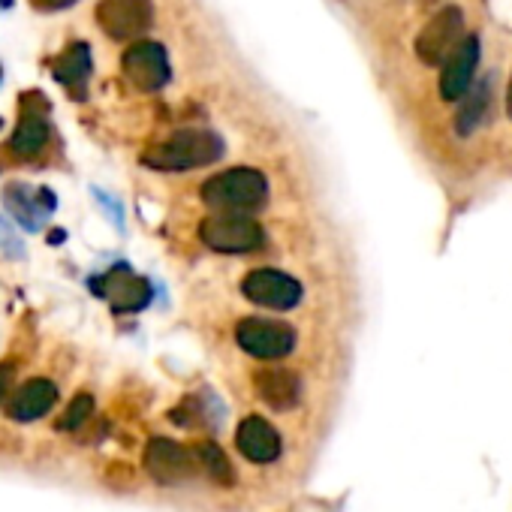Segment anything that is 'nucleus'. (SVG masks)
<instances>
[{
  "label": "nucleus",
  "mask_w": 512,
  "mask_h": 512,
  "mask_svg": "<svg viewBox=\"0 0 512 512\" xmlns=\"http://www.w3.org/2000/svg\"><path fill=\"white\" fill-rule=\"evenodd\" d=\"M269 184L256 169H226L202 184V199L214 211H250L266 202Z\"/></svg>",
  "instance_id": "2"
},
{
  "label": "nucleus",
  "mask_w": 512,
  "mask_h": 512,
  "mask_svg": "<svg viewBox=\"0 0 512 512\" xmlns=\"http://www.w3.org/2000/svg\"><path fill=\"white\" fill-rule=\"evenodd\" d=\"M479 64V40L476 37H464L452 55L443 64V76H440V94L443 100L455 103L467 94L470 82H473V70Z\"/></svg>",
  "instance_id": "11"
},
{
  "label": "nucleus",
  "mask_w": 512,
  "mask_h": 512,
  "mask_svg": "<svg viewBox=\"0 0 512 512\" xmlns=\"http://www.w3.org/2000/svg\"><path fill=\"white\" fill-rule=\"evenodd\" d=\"M464 13L458 7H443L416 37V55L422 64H440L452 55V49L461 43Z\"/></svg>",
  "instance_id": "6"
},
{
  "label": "nucleus",
  "mask_w": 512,
  "mask_h": 512,
  "mask_svg": "<svg viewBox=\"0 0 512 512\" xmlns=\"http://www.w3.org/2000/svg\"><path fill=\"white\" fill-rule=\"evenodd\" d=\"M193 458H196V467L202 473H208V479H214L217 485H232L235 482V470H232V464H229V458L223 455L220 446L199 443V446H193Z\"/></svg>",
  "instance_id": "17"
},
{
  "label": "nucleus",
  "mask_w": 512,
  "mask_h": 512,
  "mask_svg": "<svg viewBox=\"0 0 512 512\" xmlns=\"http://www.w3.org/2000/svg\"><path fill=\"white\" fill-rule=\"evenodd\" d=\"M199 235L211 250H220V253H250L256 247H263L266 241L263 226L253 217H247L244 211H217L205 217L199 226Z\"/></svg>",
  "instance_id": "3"
},
{
  "label": "nucleus",
  "mask_w": 512,
  "mask_h": 512,
  "mask_svg": "<svg viewBox=\"0 0 512 512\" xmlns=\"http://www.w3.org/2000/svg\"><path fill=\"white\" fill-rule=\"evenodd\" d=\"M124 76L139 91H160L169 82V58L157 43H136L124 52Z\"/></svg>",
  "instance_id": "9"
},
{
  "label": "nucleus",
  "mask_w": 512,
  "mask_h": 512,
  "mask_svg": "<svg viewBox=\"0 0 512 512\" xmlns=\"http://www.w3.org/2000/svg\"><path fill=\"white\" fill-rule=\"evenodd\" d=\"M13 383H16V365L13 362H0V404L7 401Z\"/></svg>",
  "instance_id": "20"
},
{
  "label": "nucleus",
  "mask_w": 512,
  "mask_h": 512,
  "mask_svg": "<svg viewBox=\"0 0 512 512\" xmlns=\"http://www.w3.org/2000/svg\"><path fill=\"white\" fill-rule=\"evenodd\" d=\"M151 0H103L97 7V22L112 40H133L151 28Z\"/></svg>",
  "instance_id": "8"
},
{
  "label": "nucleus",
  "mask_w": 512,
  "mask_h": 512,
  "mask_svg": "<svg viewBox=\"0 0 512 512\" xmlns=\"http://www.w3.org/2000/svg\"><path fill=\"white\" fill-rule=\"evenodd\" d=\"M485 109H488V88L479 85V88L464 100V106H461V112H458V118H455V130H458L461 136L473 133V130L479 127Z\"/></svg>",
  "instance_id": "18"
},
{
  "label": "nucleus",
  "mask_w": 512,
  "mask_h": 512,
  "mask_svg": "<svg viewBox=\"0 0 512 512\" xmlns=\"http://www.w3.org/2000/svg\"><path fill=\"white\" fill-rule=\"evenodd\" d=\"M241 293L260 308L269 311H290L302 302V284L275 269H256L244 278Z\"/></svg>",
  "instance_id": "5"
},
{
  "label": "nucleus",
  "mask_w": 512,
  "mask_h": 512,
  "mask_svg": "<svg viewBox=\"0 0 512 512\" xmlns=\"http://www.w3.org/2000/svg\"><path fill=\"white\" fill-rule=\"evenodd\" d=\"M97 293L112 305L118 314H133L142 311L151 302V287L139 275H133L127 266H115L97 281Z\"/></svg>",
  "instance_id": "10"
},
{
  "label": "nucleus",
  "mask_w": 512,
  "mask_h": 512,
  "mask_svg": "<svg viewBox=\"0 0 512 512\" xmlns=\"http://www.w3.org/2000/svg\"><path fill=\"white\" fill-rule=\"evenodd\" d=\"M91 410H94V401H91V395H76V398L70 401L67 413L58 419V428H61V431H76V428H82V425L88 422Z\"/></svg>",
  "instance_id": "19"
},
{
  "label": "nucleus",
  "mask_w": 512,
  "mask_h": 512,
  "mask_svg": "<svg viewBox=\"0 0 512 512\" xmlns=\"http://www.w3.org/2000/svg\"><path fill=\"white\" fill-rule=\"evenodd\" d=\"M76 0H34L37 10H64V7H73Z\"/></svg>",
  "instance_id": "21"
},
{
  "label": "nucleus",
  "mask_w": 512,
  "mask_h": 512,
  "mask_svg": "<svg viewBox=\"0 0 512 512\" xmlns=\"http://www.w3.org/2000/svg\"><path fill=\"white\" fill-rule=\"evenodd\" d=\"M235 443L241 449V455L253 464H269L281 455L284 443L281 434L275 431V425H269L263 416H247L238 431H235Z\"/></svg>",
  "instance_id": "12"
},
{
  "label": "nucleus",
  "mask_w": 512,
  "mask_h": 512,
  "mask_svg": "<svg viewBox=\"0 0 512 512\" xmlns=\"http://www.w3.org/2000/svg\"><path fill=\"white\" fill-rule=\"evenodd\" d=\"M253 389H256V395H260L278 413L293 410L299 404V398H302L299 377L293 371H284V368H263V371H256Z\"/></svg>",
  "instance_id": "13"
},
{
  "label": "nucleus",
  "mask_w": 512,
  "mask_h": 512,
  "mask_svg": "<svg viewBox=\"0 0 512 512\" xmlns=\"http://www.w3.org/2000/svg\"><path fill=\"white\" fill-rule=\"evenodd\" d=\"M55 401H58V389L52 380H31L10 398L7 413L16 422H34V419L46 416L55 407Z\"/></svg>",
  "instance_id": "14"
},
{
  "label": "nucleus",
  "mask_w": 512,
  "mask_h": 512,
  "mask_svg": "<svg viewBox=\"0 0 512 512\" xmlns=\"http://www.w3.org/2000/svg\"><path fill=\"white\" fill-rule=\"evenodd\" d=\"M145 470L160 485H178L196 473V458L193 449H184L169 437H154L145 446Z\"/></svg>",
  "instance_id": "7"
},
{
  "label": "nucleus",
  "mask_w": 512,
  "mask_h": 512,
  "mask_svg": "<svg viewBox=\"0 0 512 512\" xmlns=\"http://www.w3.org/2000/svg\"><path fill=\"white\" fill-rule=\"evenodd\" d=\"M0 4H10V0H0Z\"/></svg>",
  "instance_id": "23"
},
{
  "label": "nucleus",
  "mask_w": 512,
  "mask_h": 512,
  "mask_svg": "<svg viewBox=\"0 0 512 512\" xmlns=\"http://www.w3.org/2000/svg\"><path fill=\"white\" fill-rule=\"evenodd\" d=\"M55 76H58V82L64 88H70L73 94H82V85L91 76V52H88V46H82V43L70 46L55 64Z\"/></svg>",
  "instance_id": "15"
},
{
  "label": "nucleus",
  "mask_w": 512,
  "mask_h": 512,
  "mask_svg": "<svg viewBox=\"0 0 512 512\" xmlns=\"http://www.w3.org/2000/svg\"><path fill=\"white\" fill-rule=\"evenodd\" d=\"M238 347L256 359H284L296 347V332L287 323L263 320V317H247L235 326Z\"/></svg>",
  "instance_id": "4"
},
{
  "label": "nucleus",
  "mask_w": 512,
  "mask_h": 512,
  "mask_svg": "<svg viewBox=\"0 0 512 512\" xmlns=\"http://www.w3.org/2000/svg\"><path fill=\"white\" fill-rule=\"evenodd\" d=\"M223 154L220 136L208 130H181L172 139L154 145L145 151V163L163 172H181V169H196L208 166Z\"/></svg>",
  "instance_id": "1"
},
{
  "label": "nucleus",
  "mask_w": 512,
  "mask_h": 512,
  "mask_svg": "<svg viewBox=\"0 0 512 512\" xmlns=\"http://www.w3.org/2000/svg\"><path fill=\"white\" fill-rule=\"evenodd\" d=\"M46 139H49V121H46L40 112H28V109H25L19 130H16L13 139H10V148H13V154H19V157H34V154L43 151Z\"/></svg>",
  "instance_id": "16"
},
{
  "label": "nucleus",
  "mask_w": 512,
  "mask_h": 512,
  "mask_svg": "<svg viewBox=\"0 0 512 512\" xmlns=\"http://www.w3.org/2000/svg\"><path fill=\"white\" fill-rule=\"evenodd\" d=\"M506 112H509V118H512V82H509V91H506Z\"/></svg>",
  "instance_id": "22"
}]
</instances>
